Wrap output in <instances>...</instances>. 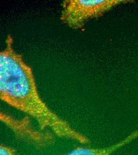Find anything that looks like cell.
Returning a JSON list of instances; mask_svg holds the SVG:
<instances>
[{"instance_id":"7a4b0ae2","label":"cell","mask_w":138,"mask_h":155,"mask_svg":"<svg viewBox=\"0 0 138 155\" xmlns=\"http://www.w3.org/2000/svg\"><path fill=\"white\" fill-rule=\"evenodd\" d=\"M125 0H64L60 20L70 28L77 30L91 19L98 18Z\"/></svg>"},{"instance_id":"277c9868","label":"cell","mask_w":138,"mask_h":155,"mask_svg":"<svg viewBox=\"0 0 138 155\" xmlns=\"http://www.w3.org/2000/svg\"><path fill=\"white\" fill-rule=\"evenodd\" d=\"M138 137V130L132 133L124 139L104 147H91L87 146L78 147L63 155H111L122 147L132 143Z\"/></svg>"},{"instance_id":"5b68a950","label":"cell","mask_w":138,"mask_h":155,"mask_svg":"<svg viewBox=\"0 0 138 155\" xmlns=\"http://www.w3.org/2000/svg\"><path fill=\"white\" fill-rule=\"evenodd\" d=\"M0 155H20L17 150L12 147L5 144L0 146Z\"/></svg>"},{"instance_id":"6da1fadb","label":"cell","mask_w":138,"mask_h":155,"mask_svg":"<svg viewBox=\"0 0 138 155\" xmlns=\"http://www.w3.org/2000/svg\"><path fill=\"white\" fill-rule=\"evenodd\" d=\"M0 98L13 108L34 119L40 130L78 142L91 143L88 137L75 130L68 121L53 111L40 97L32 68L14 48V39L7 36L0 53Z\"/></svg>"},{"instance_id":"3957f363","label":"cell","mask_w":138,"mask_h":155,"mask_svg":"<svg viewBox=\"0 0 138 155\" xmlns=\"http://www.w3.org/2000/svg\"><path fill=\"white\" fill-rule=\"evenodd\" d=\"M27 117L19 120L4 112L0 114L1 121L13 131L18 139L38 149L51 146L55 142V134L48 131L37 130L31 125Z\"/></svg>"}]
</instances>
